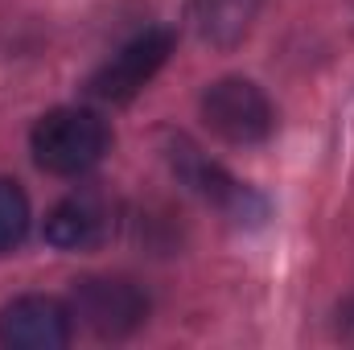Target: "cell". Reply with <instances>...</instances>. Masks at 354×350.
<instances>
[{"instance_id":"cell-3","label":"cell","mask_w":354,"mask_h":350,"mask_svg":"<svg viewBox=\"0 0 354 350\" xmlns=\"http://www.w3.org/2000/svg\"><path fill=\"white\" fill-rule=\"evenodd\" d=\"M174 29H145L136 33L128 46H120L95 75H91L87 91L103 103H128L132 95L153 83V75L169 62L174 54Z\"/></svg>"},{"instance_id":"cell-1","label":"cell","mask_w":354,"mask_h":350,"mask_svg":"<svg viewBox=\"0 0 354 350\" xmlns=\"http://www.w3.org/2000/svg\"><path fill=\"white\" fill-rule=\"evenodd\" d=\"M107 124L87 107H54L33 124V161L54 177H79L95 169L107 153Z\"/></svg>"},{"instance_id":"cell-4","label":"cell","mask_w":354,"mask_h":350,"mask_svg":"<svg viewBox=\"0 0 354 350\" xmlns=\"http://www.w3.org/2000/svg\"><path fill=\"white\" fill-rule=\"evenodd\" d=\"M202 120L227 145H260L276 124L268 95L248 79H218L214 87H206Z\"/></svg>"},{"instance_id":"cell-9","label":"cell","mask_w":354,"mask_h":350,"mask_svg":"<svg viewBox=\"0 0 354 350\" xmlns=\"http://www.w3.org/2000/svg\"><path fill=\"white\" fill-rule=\"evenodd\" d=\"M29 231V198L17 181L0 177V256L12 252Z\"/></svg>"},{"instance_id":"cell-8","label":"cell","mask_w":354,"mask_h":350,"mask_svg":"<svg viewBox=\"0 0 354 350\" xmlns=\"http://www.w3.org/2000/svg\"><path fill=\"white\" fill-rule=\"evenodd\" d=\"M260 12V0H189V21L202 42L235 46Z\"/></svg>"},{"instance_id":"cell-5","label":"cell","mask_w":354,"mask_h":350,"mask_svg":"<svg viewBox=\"0 0 354 350\" xmlns=\"http://www.w3.org/2000/svg\"><path fill=\"white\" fill-rule=\"evenodd\" d=\"M75 334L71 305L54 297H17L0 309V347L8 350H62Z\"/></svg>"},{"instance_id":"cell-7","label":"cell","mask_w":354,"mask_h":350,"mask_svg":"<svg viewBox=\"0 0 354 350\" xmlns=\"http://www.w3.org/2000/svg\"><path fill=\"white\" fill-rule=\"evenodd\" d=\"M111 202L95 190H79L46 214V239L62 252H91L111 235Z\"/></svg>"},{"instance_id":"cell-6","label":"cell","mask_w":354,"mask_h":350,"mask_svg":"<svg viewBox=\"0 0 354 350\" xmlns=\"http://www.w3.org/2000/svg\"><path fill=\"white\" fill-rule=\"evenodd\" d=\"M169 165H174V174L194 190V194H202L210 206H218V210H227L231 219H252V210L260 214L264 210V202L248 190V185H239L235 177L227 174L223 165H214L198 145H189L185 136H174L169 140Z\"/></svg>"},{"instance_id":"cell-2","label":"cell","mask_w":354,"mask_h":350,"mask_svg":"<svg viewBox=\"0 0 354 350\" xmlns=\"http://www.w3.org/2000/svg\"><path fill=\"white\" fill-rule=\"evenodd\" d=\"M71 313L99 338H128L149 317V297L128 276H83L71 288Z\"/></svg>"}]
</instances>
